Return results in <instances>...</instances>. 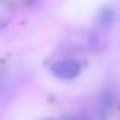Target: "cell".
<instances>
[{
	"label": "cell",
	"mask_w": 120,
	"mask_h": 120,
	"mask_svg": "<svg viewBox=\"0 0 120 120\" xmlns=\"http://www.w3.org/2000/svg\"><path fill=\"white\" fill-rule=\"evenodd\" d=\"M52 73L59 79H73L81 73V64L75 59L58 61L52 65Z\"/></svg>",
	"instance_id": "cell-1"
},
{
	"label": "cell",
	"mask_w": 120,
	"mask_h": 120,
	"mask_svg": "<svg viewBox=\"0 0 120 120\" xmlns=\"http://www.w3.org/2000/svg\"><path fill=\"white\" fill-rule=\"evenodd\" d=\"M114 20H116V14H114V11H112V8H103L102 11L99 12V15H97L99 26H102V27L112 26Z\"/></svg>",
	"instance_id": "cell-2"
}]
</instances>
